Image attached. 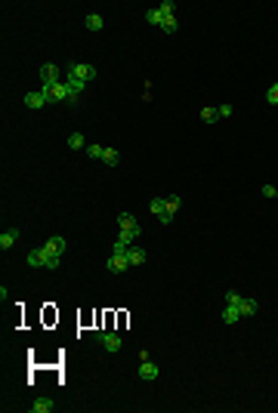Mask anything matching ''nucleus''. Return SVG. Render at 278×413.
<instances>
[{
  "instance_id": "1",
  "label": "nucleus",
  "mask_w": 278,
  "mask_h": 413,
  "mask_svg": "<svg viewBox=\"0 0 278 413\" xmlns=\"http://www.w3.org/2000/svg\"><path fill=\"white\" fill-rule=\"evenodd\" d=\"M117 225H121L117 241H124V244H130L133 238H139V234H142V229H139V222H136V216H133V213H121V216H117Z\"/></svg>"
},
{
  "instance_id": "2",
  "label": "nucleus",
  "mask_w": 278,
  "mask_h": 413,
  "mask_svg": "<svg viewBox=\"0 0 278 413\" xmlns=\"http://www.w3.org/2000/svg\"><path fill=\"white\" fill-rule=\"evenodd\" d=\"M68 77L87 83V80L96 77V68H93V65H83V62H71V65H68Z\"/></svg>"
},
{
  "instance_id": "3",
  "label": "nucleus",
  "mask_w": 278,
  "mask_h": 413,
  "mask_svg": "<svg viewBox=\"0 0 278 413\" xmlns=\"http://www.w3.org/2000/svg\"><path fill=\"white\" fill-rule=\"evenodd\" d=\"M47 92V99L49 102H68V87L65 83H49V87H40Z\"/></svg>"
},
{
  "instance_id": "4",
  "label": "nucleus",
  "mask_w": 278,
  "mask_h": 413,
  "mask_svg": "<svg viewBox=\"0 0 278 413\" xmlns=\"http://www.w3.org/2000/svg\"><path fill=\"white\" fill-rule=\"evenodd\" d=\"M180 207H182V200H180V195H170L167 198V210H164V216H161V222L164 225H170L173 222V216L180 213Z\"/></svg>"
},
{
  "instance_id": "5",
  "label": "nucleus",
  "mask_w": 278,
  "mask_h": 413,
  "mask_svg": "<svg viewBox=\"0 0 278 413\" xmlns=\"http://www.w3.org/2000/svg\"><path fill=\"white\" fill-rule=\"evenodd\" d=\"M40 80H44V87H49V83H62V80H59V68H56L53 62L40 65Z\"/></svg>"
},
{
  "instance_id": "6",
  "label": "nucleus",
  "mask_w": 278,
  "mask_h": 413,
  "mask_svg": "<svg viewBox=\"0 0 278 413\" xmlns=\"http://www.w3.org/2000/svg\"><path fill=\"white\" fill-rule=\"evenodd\" d=\"M47 92L44 90H31V92H25V105L28 108H47Z\"/></svg>"
},
{
  "instance_id": "7",
  "label": "nucleus",
  "mask_w": 278,
  "mask_h": 413,
  "mask_svg": "<svg viewBox=\"0 0 278 413\" xmlns=\"http://www.w3.org/2000/svg\"><path fill=\"white\" fill-rule=\"evenodd\" d=\"M105 268L112 275H121V272H127V268H130V262H127V256H114V253H112V256L105 259Z\"/></svg>"
},
{
  "instance_id": "8",
  "label": "nucleus",
  "mask_w": 278,
  "mask_h": 413,
  "mask_svg": "<svg viewBox=\"0 0 278 413\" xmlns=\"http://www.w3.org/2000/svg\"><path fill=\"white\" fill-rule=\"evenodd\" d=\"M96 339L105 345V352H121V336H117V333H108L105 330V333H96Z\"/></svg>"
},
{
  "instance_id": "9",
  "label": "nucleus",
  "mask_w": 278,
  "mask_h": 413,
  "mask_svg": "<svg viewBox=\"0 0 278 413\" xmlns=\"http://www.w3.org/2000/svg\"><path fill=\"white\" fill-rule=\"evenodd\" d=\"M65 87H68V102H78L87 83H83V80H74V77H68V80H65Z\"/></svg>"
},
{
  "instance_id": "10",
  "label": "nucleus",
  "mask_w": 278,
  "mask_h": 413,
  "mask_svg": "<svg viewBox=\"0 0 278 413\" xmlns=\"http://www.w3.org/2000/svg\"><path fill=\"white\" fill-rule=\"evenodd\" d=\"M44 250H47V256H62L65 253V238H49L44 244Z\"/></svg>"
},
{
  "instance_id": "11",
  "label": "nucleus",
  "mask_w": 278,
  "mask_h": 413,
  "mask_svg": "<svg viewBox=\"0 0 278 413\" xmlns=\"http://www.w3.org/2000/svg\"><path fill=\"white\" fill-rule=\"evenodd\" d=\"M25 262H28L31 268H44V265H47V250H44V247H40V250H31Z\"/></svg>"
},
{
  "instance_id": "12",
  "label": "nucleus",
  "mask_w": 278,
  "mask_h": 413,
  "mask_svg": "<svg viewBox=\"0 0 278 413\" xmlns=\"http://www.w3.org/2000/svg\"><path fill=\"white\" fill-rule=\"evenodd\" d=\"M146 259H148V253L142 250V247H130V253H127V262L130 265H146Z\"/></svg>"
},
{
  "instance_id": "13",
  "label": "nucleus",
  "mask_w": 278,
  "mask_h": 413,
  "mask_svg": "<svg viewBox=\"0 0 278 413\" xmlns=\"http://www.w3.org/2000/svg\"><path fill=\"white\" fill-rule=\"evenodd\" d=\"M158 373L161 370H158V364H151V361H142L139 364V379H158Z\"/></svg>"
},
{
  "instance_id": "14",
  "label": "nucleus",
  "mask_w": 278,
  "mask_h": 413,
  "mask_svg": "<svg viewBox=\"0 0 278 413\" xmlns=\"http://www.w3.org/2000/svg\"><path fill=\"white\" fill-rule=\"evenodd\" d=\"M16 241H19V229H6L3 234H0V247H3V250L16 247Z\"/></svg>"
},
{
  "instance_id": "15",
  "label": "nucleus",
  "mask_w": 278,
  "mask_h": 413,
  "mask_svg": "<svg viewBox=\"0 0 278 413\" xmlns=\"http://www.w3.org/2000/svg\"><path fill=\"white\" fill-rule=\"evenodd\" d=\"M49 410H56L53 398H37L34 404H31V413H49Z\"/></svg>"
},
{
  "instance_id": "16",
  "label": "nucleus",
  "mask_w": 278,
  "mask_h": 413,
  "mask_svg": "<svg viewBox=\"0 0 278 413\" xmlns=\"http://www.w3.org/2000/svg\"><path fill=\"white\" fill-rule=\"evenodd\" d=\"M257 299H241V306H238V311H241V318H250V315H257Z\"/></svg>"
},
{
  "instance_id": "17",
  "label": "nucleus",
  "mask_w": 278,
  "mask_h": 413,
  "mask_svg": "<svg viewBox=\"0 0 278 413\" xmlns=\"http://www.w3.org/2000/svg\"><path fill=\"white\" fill-rule=\"evenodd\" d=\"M68 148H71V151H83V148H87L83 133H71V136H68Z\"/></svg>"
},
{
  "instance_id": "18",
  "label": "nucleus",
  "mask_w": 278,
  "mask_h": 413,
  "mask_svg": "<svg viewBox=\"0 0 278 413\" xmlns=\"http://www.w3.org/2000/svg\"><path fill=\"white\" fill-rule=\"evenodd\" d=\"M83 25H87V31H102V15H96V13H90L87 19H83Z\"/></svg>"
},
{
  "instance_id": "19",
  "label": "nucleus",
  "mask_w": 278,
  "mask_h": 413,
  "mask_svg": "<svg viewBox=\"0 0 278 413\" xmlns=\"http://www.w3.org/2000/svg\"><path fill=\"white\" fill-rule=\"evenodd\" d=\"M223 321H226V324L241 321V311H238V306H226V308H223Z\"/></svg>"
},
{
  "instance_id": "20",
  "label": "nucleus",
  "mask_w": 278,
  "mask_h": 413,
  "mask_svg": "<svg viewBox=\"0 0 278 413\" xmlns=\"http://www.w3.org/2000/svg\"><path fill=\"white\" fill-rule=\"evenodd\" d=\"M102 161L108 167H117V164H121V151H117V148H105L102 151Z\"/></svg>"
},
{
  "instance_id": "21",
  "label": "nucleus",
  "mask_w": 278,
  "mask_h": 413,
  "mask_svg": "<svg viewBox=\"0 0 278 413\" xmlns=\"http://www.w3.org/2000/svg\"><path fill=\"white\" fill-rule=\"evenodd\" d=\"M148 210H151V213H155L158 219H161V216H164V210H167V198H151Z\"/></svg>"
},
{
  "instance_id": "22",
  "label": "nucleus",
  "mask_w": 278,
  "mask_h": 413,
  "mask_svg": "<svg viewBox=\"0 0 278 413\" xmlns=\"http://www.w3.org/2000/svg\"><path fill=\"white\" fill-rule=\"evenodd\" d=\"M146 22H148V25H155V28H161V25H164V13L155 6V10H148V13H146Z\"/></svg>"
},
{
  "instance_id": "23",
  "label": "nucleus",
  "mask_w": 278,
  "mask_h": 413,
  "mask_svg": "<svg viewBox=\"0 0 278 413\" xmlns=\"http://www.w3.org/2000/svg\"><path fill=\"white\" fill-rule=\"evenodd\" d=\"M216 117H220V114H216V108H201V121H204V123H213Z\"/></svg>"
},
{
  "instance_id": "24",
  "label": "nucleus",
  "mask_w": 278,
  "mask_h": 413,
  "mask_svg": "<svg viewBox=\"0 0 278 413\" xmlns=\"http://www.w3.org/2000/svg\"><path fill=\"white\" fill-rule=\"evenodd\" d=\"M112 253H114V256H127V253H130V244H124V241H114Z\"/></svg>"
},
{
  "instance_id": "25",
  "label": "nucleus",
  "mask_w": 278,
  "mask_h": 413,
  "mask_svg": "<svg viewBox=\"0 0 278 413\" xmlns=\"http://www.w3.org/2000/svg\"><path fill=\"white\" fill-rule=\"evenodd\" d=\"M266 102L269 105H278V83H272V87L266 90Z\"/></svg>"
},
{
  "instance_id": "26",
  "label": "nucleus",
  "mask_w": 278,
  "mask_h": 413,
  "mask_svg": "<svg viewBox=\"0 0 278 413\" xmlns=\"http://www.w3.org/2000/svg\"><path fill=\"white\" fill-rule=\"evenodd\" d=\"M161 28L167 31V34H173V31H176V15H164V25H161Z\"/></svg>"
},
{
  "instance_id": "27",
  "label": "nucleus",
  "mask_w": 278,
  "mask_h": 413,
  "mask_svg": "<svg viewBox=\"0 0 278 413\" xmlns=\"http://www.w3.org/2000/svg\"><path fill=\"white\" fill-rule=\"evenodd\" d=\"M241 299H244V296H238L235 290H229V293H226V306H241Z\"/></svg>"
},
{
  "instance_id": "28",
  "label": "nucleus",
  "mask_w": 278,
  "mask_h": 413,
  "mask_svg": "<svg viewBox=\"0 0 278 413\" xmlns=\"http://www.w3.org/2000/svg\"><path fill=\"white\" fill-rule=\"evenodd\" d=\"M83 151H87L90 157H99V161H102V151H105V148H102V145H87Z\"/></svg>"
},
{
  "instance_id": "29",
  "label": "nucleus",
  "mask_w": 278,
  "mask_h": 413,
  "mask_svg": "<svg viewBox=\"0 0 278 413\" xmlns=\"http://www.w3.org/2000/svg\"><path fill=\"white\" fill-rule=\"evenodd\" d=\"M158 10H161L164 15H173V13H176V3H173V0H164V3L158 6Z\"/></svg>"
},
{
  "instance_id": "30",
  "label": "nucleus",
  "mask_w": 278,
  "mask_h": 413,
  "mask_svg": "<svg viewBox=\"0 0 278 413\" xmlns=\"http://www.w3.org/2000/svg\"><path fill=\"white\" fill-rule=\"evenodd\" d=\"M59 262H62L59 256H47V265H44V268H49V272H56V268H59Z\"/></svg>"
},
{
  "instance_id": "31",
  "label": "nucleus",
  "mask_w": 278,
  "mask_h": 413,
  "mask_svg": "<svg viewBox=\"0 0 278 413\" xmlns=\"http://www.w3.org/2000/svg\"><path fill=\"white\" fill-rule=\"evenodd\" d=\"M216 114L220 117H232V105H216Z\"/></svg>"
},
{
  "instance_id": "32",
  "label": "nucleus",
  "mask_w": 278,
  "mask_h": 413,
  "mask_svg": "<svg viewBox=\"0 0 278 413\" xmlns=\"http://www.w3.org/2000/svg\"><path fill=\"white\" fill-rule=\"evenodd\" d=\"M260 195H263V198H275V185H263V188H260Z\"/></svg>"
},
{
  "instance_id": "33",
  "label": "nucleus",
  "mask_w": 278,
  "mask_h": 413,
  "mask_svg": "<svg viewBox=\"0 0 278 413\" xmlns=\"http://www.w3.org/2000/svg\"><path fill=\"white\" fill-rule=\"evenodd\" d=\"M275 198H278V188H275Z\"/></svg>"
}]
</instances>
